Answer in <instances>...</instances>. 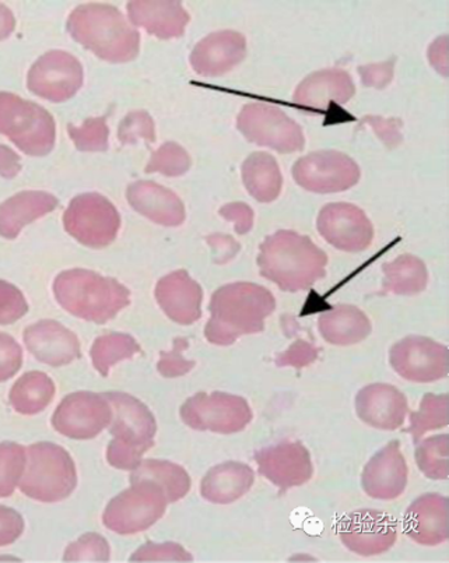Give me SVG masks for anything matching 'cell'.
<instances>
[{
	"label": "cell",
	"instance_id": "4dcf8cb0",
	"mask_svg": "<svg viewBox=\"0 0 449 563\" xmlns=\"http://www.w3.org/2000/svg\"><path fill=\"white\" fill-rule=\"evenodd\" d=\"M242 180L248 192L260 203H271L282 192L283 177L275 157L252 153L242 164Z\"/></svg>",
	"mask_w": 449,
	"mask_h": 563
},
{
	"label": "cell",
	"instance_id": "d4e9b609",
	"mask_svg": "<svg viewBox=\"0 0 449 563\" xmlns=\"http://www.w3.org/2000/svg\"><path fill=\"white\" fill-rule=\"evenodd\" d=\"M129 20L160 40L183 37L189 14L177 0H133L128 3Z\"/></svg>",
	"mask_w": 449,
	"mask_h": 563
},
{
	"label": "cell",
	"instance_id": "ac0fdd59",
	"mask_svg": "<svg viewBox=\"0 0 449 563\" xmlns=\"http://www.w3.org/2000/svg\"><path fill=\"white\" fill-rule=\"evenodd\" d=\"M255 462L263 477L275 484L282 493L308 483L314 473L311 454L299 442L263 448L255 453Z\"/></svg>",
	"mask_w": 449,
	"mask_h": 563
},
{
	"label": "cell",
	"instance_id": "7bdbcfd3",
	"mask_svg": "<svg viewBox=\"0 0 449 563\" xmlns=\"http://www.w3.org/2000/svg\"><path fill=\"white\" fill-rule=\"evenodd\" d=\"M29 312L23 292L13 284L0 280V327H7L22 319Z\"/></svg>",
	"mask_w": 449,
	"mask_h": 563
},
{
	"label": "cell",
	"instance_id": "83f0119b",
	"mask_svg": "<svg viewBox=\"0 0 449 563\" xmlns=\"http://www.w3.org/2000/svg\"><path fill=\"white\" fill-rule=\"evenodd\" d=\"M54 195L40 190H25L0 205V236L15 240L25 225L58 208Z\"/></svg>",
	"mask_w": 449,
	"mask_h": 563
},
{
	"label": "cell",
	"instance_id": "f6af8a7d",
	"mask_svg": "<svg viewBox=\"0 0 449 563\" xmlns=\"http://www.w3.org/2000/svg\"><path fill=\"white\" fill-rule=\"evenodd\" d=\"M194 556L189 554L184 547L175 542H165V544H154L147 542L138 549L131 556V561H193Z\"/></svg>",
	"mask_w": 449,
	"mask_h": 563
},
{
	"label": "cell",
	"instance_id": "7402d4cb",
	"mask_svg": "<svg viewBox=\"0 0 449 563\" xmlns=\"http://www.w3.org/2000/svg\"><path fill=\"white\" fill-rule=\"evenodd\" d=\"M247 55V40L237 31H218L195 45L190 65L196 74L206 77L221 76L241 64Z\"/></svg>",
	"mask_w": 449,
	"mask_h": 563
},
{
	"label": "cell",
	"instance_id": "ba28073f",
	"mask_svg": "<svg viewBox=\"0 0 449 563\" xmlns=\"http://www.w3.org/2000/svg\"><path fill=\"white\" fill-rule=\"evenodd\" d=\"M167 504L158 485L135 482L108 504L102 523L117 534L141 533L163 518Z\"/></svg>",
	"mask_w": 449,
	"mask_h": 563
},
{
	"label": "cell",
	"instance_id": "f1b7e54d",
	"mask_svg": "<svg viewBox=\"0 0 449 563\" xmlns=\"http://www.w3.org/2000/svg\"><path fill=\"white\" fill-rule=\"evenodd\" d=\"M254 482V470L250 466L239 462H227L209 470L200 485V494L211 504H232L244 497Z\"/></svg>",
	"mask_w": 449,
	"mask_h": 563
},
{
	"label": "cell",
	"instance_id": "ee69618b",
	"mask_svg": "<svg viewBox=\"0 0 449 563\" xmlns=\"http://www.w3.org/2000/svg\"><path fill=\"white\" fill-rule=\"evenodd\" d=\"M188 341L185 339H175L174 347L168 353L163 351L160 354L157 369L164 378H178V376L187 375L194 368V361L185 358L183 355L185 349H188Z\"/></svg>",
	"mask_w": 449,
	"mask_h": 563
},
{
	"label": "cell",
	"instance_id": "7c38bea8",
	"mask_svg": "<svg viewBox=\"0 0 449 563\" xmlns=\"http://www.w3.org/2000/svg\"><path fill=\"white\" fill-rule=\"evenodd\" d=\"M293 177L309 192L337 194L358 185L361 173L353 158L328 150L299 158L294 164Z\"/></svg>",
	"mask_w": 449,
	"mask_h": 563
},
{
	"label": "cell",
	"instance_id": "9a60e30c",
	"mask_svg": "<svg viewBox=\"0 0 449 563\" xmlns=\"http://www.w3.org/2000/svg\"><path fill=\"white\" fill-rule=\"evenodd\" d=\"M390 360L397 375L416 384L440 380L448 375L446 345L421 335H409L396 343Z\"/></svg>",
	"mask_w": 449,
	"mask_h": 563
},
{
	"label": "cell",
	"instance_id": "bcb514c9",
	"mask_svg": "<svg viewBox=\"0 0 449 563\" xmlns=\"http://www.w3.org/2000/svg\"><path fill=\"white\" fill-rule=\"evenodd\" d=\"M23 365V350L12 335L0 333V382L12 379Z\"/></svg>",
	"mask_w": 449,
	"mask_h": 563
},
{
	"label": "cell",
	"instance_id": "2e32d148",
	"mask_svg": "<svg viewBox=\"0 0 449 563\" xmlns=\"http://www.w3.org/2000/svg\"><path fill=\"white\" fill-rule=\"evenodd\" d=\"M317 225L319 234L340 251H365L373 242V224L364 211L353 205L325 206L318 216Z\"/></svg>",
	"mask_w": 449,
	"mask_h": 563
},
{
	"label": "cell",
	"instance_id": "5bb4252c",
	"mask_svg": "<svg viewBox=\"0 0 449 563\" xmlns=\"http://www.w3.org/2000/svg\"><path fill=\"white\" fill-rule=\"evenodd\" d=\"M83 66L74 55L51 51L41 56L29 71L28 87L33 95L51 102H65L80 90Z\"/></svg>",
	"mask_w": 449,
	"mask_h": 563
},
{
	"label": "cell",
	"instance_id": "5b68a950",
	"mask_svg": "<svg viewBox=\"0 0 449 563\" xmlns=\"http://www.w3.org/2000/svg\"><path fill=\"white\" fill-rule=\"evenodd\" d=\"M112 407V441L107 460L112 467L132 472L142 462L143 454L154 445L156 418L141 400L128 394H106Z\"/></svg>",
	"mask_w": 449,
	"mask_h": 563
},
{
	"label": "cell",
	"instance_id": "7dc6e473",
	"mask_svg": "<svg viewBox=\"0 0 449 563\" xmlns=\"http://www.w3.org/2000/svg\"><path fill=\"white\" fill-rule=\"evenodd\" d=\"M318 358V349L311 343L304 340H297L285 353L276 358L278 366H293V368L302 369L304 366L313 364Z\"/></svg>",
	"mask_w": 449,
	"mask_h": 563
},
{
	"label": "cell",
	"instance_id": "74e56055",
	"mask_svg": "<svg viewBox=\"0 0 449 563\" xmlns=\"http://www.w3.org/2000/svg\"><path fill=\"white\" fill-rule=\"evenodd\" d=\"M417 466L431 479L448 478V435L431 437L416 449Z\"/></svg>",
	"mask_w": 449,
	"mask_h": 563
},
{
	"label": "cell",
	"instance_id": "cb8c5ba5",
	"mask_svg": "<svg viewBox=\"0 0 449 563\" xmlns=\"http://www.w3.org/2000/svg\"><path fill=\"white\" fill-rule=\"evenodd\" d=\"M355 410L369 426L394 431L405 422L407 400L396 387L385 384L365 386L355 397Z\"/></svg>",
	"mask_w": 449,
	"mask_h": 563
},
{
	"label": "cell",
	"instance_id": "d6a6232c",
	"mask_svg": "<svg viewBox=\"0 0 449 563\" xmlns=\"http://www.w3.org/2000/svg\"><path fill=\"white\" fill-rule=\"evenodd\" d=\"M55 396L54 380L44 372L24 374L10 390V405L19 415L35 416L44 411Z\"/></svg>",
	"mask_w": 449,
	"mask_h": 563
},
{
	"label": "cell",
	"instance_id": "11a10c76",
	"mask_svg": "<svg viewBox=\"0 0 449 563\" xmlns=\"http://www.w3.org/2000/svg\"><path fill=\"white\" fill-rule=\"evenodd\" d=\"M355 121H358V118L346 111L342 106L337 104L335 101H329L327 110H325V128Z\"/></svg>",
	"mask_w": 449,
	"mask_h": 563
},
{
	"label": "cell",
	"instance_id": "816d5d0a",
	"mask_svg": "<svg viewBox=\"0 0 449 563\" xmlns=\"http://www.w3.org/2000/svg\"><path fill=\"white\" fill-rule=\"evenodd\" d=\"M223 219L234 223L237 234L245 235L254 227V211L245 203H229L220 209Z\"/></svg>",
	"mask_w": 449,
	"mask_h": 563
},
{
	"label": "cell",
	"instance_id": "484cf974",
	"mask_svg": "<svg viewBox=\"0 0 449 563\" xmlns=\"http://www.w3.org/2000/svg\"><path fill=\"white\" fill-rule=\"evenodd\" d=\"M129 205L139 214L164 227H178L185 221L183 200L162 185L152 180H139L129 185L127 190Z\"/></svg>",
	"mask_w": 449,
	"mask_h": 563
},
{
	"label": "cell",
	"instance_id": "e575fe53",
	"mask_svg": "<svg viewBox=\"0 0 449 563\" xmlns=\"http://www.w3.org/2000/svg\"><path fill=\"white\" fill-rule=\"evenodd\" d=\"M141 353V345L132 335L123 333H111L101 335L92 344L90 355L92 365L100 372V375L107 376L113 365L123 360L133 358Z\"/></svg>",
	"mask_w": 449,
	"mask_h": 563
},
{
	"label": "cell",
	"instance_id": "9c48e42d",
	"mask_svg": "<svg viewBox=\"0 0 449 563\" xmlns=\"http://www.w3.org/2000/svg\"><path fill=\"white\" fill-rule=\"evenodd\" d=\"M64 227L77 242L92 250L111 245L121 229V216L105 196L83 194L70 201Z\"/></svg>",
	"mask_w": 449,
	"mask_h": 563
},
{
	"label": "cell",
	"instance_id": "e0dca14e",
	"mask_svg": "<svg viewBox=\"0 0 449 563\" xmlns=\"http://www.w3.org/2000/svg\"><path fill=\"white\" fill-rule=\"evenodd\" d=\"M339 536L354 554L380 555L395 545L396 526L391 516L382 511L358 510L346 516Z\"/></svg>",
	"mask_w": 449,
	"mask_h": 563
},
{
	"label": "cell",
	"instance_id": "1f68e13d",
	"mask_svg": "<svg viewBox=\"0 0 449 563\" xmlns=\"http://www.w3.org/2000/svg\"><path fill=\"white\" fill-rule=\"evenodd\" d=\"M135 482L158 485L169 504L187 497L190 489L187 470L165 460H142L139 466L132 470L131 483Z\"/></svg>",
	"mask_w": 449,
	"mask_h": 563
},
{
	"label": "cell",
	"instance_id": "d6986e66",
	"mask_svg": "<svg viewBox=\"0 0 449 563\" xmlns=\"http://www.w3.org/2000/svg\"><path fill=\"white\" fill-rule=\"evenodd\" d=\"M364 493L374 499L401 497L407 485V464L397 441L382 448L361 475Z\"/></svg>",
	"mask_w": 449,
	"mask_h": 563
},
{
	"label": "cell",
	"instance_id": "8d00e7d4",
	"mask_svg": "<svg viewBox=\"0 0 449 563\" xmlns=\"http://www.w3.org/2000/svg\"><path fill=\"white\" fill-rule=\"evenodd\" d=\"M28 462V449L19 443H0V498L13 495Z\"/></svg>",
	"mask_w": 449,
	"mask_h": 563
},
{
	"label": "cell",
	"instance_id": "ffe728a7",
	"mask_svg": "<svg viewBox=\"0 0 449 563\" xmlns=\"http://www.w3.org/2000/svg\"><path fill=\"white\" fill-rule=\"evenodd\" d=\"M24 343L40 363L64 366L80 358L79 339L55 320H41L24 330Z\"/></svg>",
	"mask_w": 449,
	"mask_h": 563
},
{
	"label": "cell",
	"instance_id": "9f6ffc18",
	"mask_svg": "<svg viewBox=\"0 0 449 563\" xmlns=\"http://www.w3.org/2000/svg\"><path fill=\"white\" fill-rule=\"evenodd\" d=\"M15 29V19L10 9L0 3V41L7 40Z\"/></svg>",
	"mask_w": 449,
	"mask_h": 563
},
{
	"label": "cell",
	"instance_id": "4316f807",
	"mask_svg": "<svg viewBox=\"0 0 449 563\" xmlns=\"http://www.w3.org/2000/svg\"><path fill=\"white\" fill-rule=\"evenodd\" d=\"M448 499L440 494H425L405 514V533L421 545L435 547L448 540Z\"/></svg>",
	"mask_w": 449,
	"mask_h": 563
},
{
	"label": "cell",
	"instance_id": "30bf717a",
	"mask_svg": "<svg viewBox=\"0 0 449 563\" xmlns=\"http://www.w3.org/2000/svg\"><path fill=\"white\" fill-rule=\"evenodd\" d=\"M179 415L193 430L226 435L245 430L252 421L251 407L245 399L220 391L190 397L180 407Z\"/></svg>",
	"mask_w": 449,
	"mask_h": 563
},
{
	"label": "cell",
	"instance_id": "44dd1931",
	"mask_svg": "<svg viewBox=\"0 0 449 563\" xmlns=\"http://www.w3.org/2000/svg\"><path fill=\"white\" fill-rule=\"evenodd\" d=\"M154 294L160 308L175 323L188 327L202 317V287L187 271H177L163 277Z\"/></svg>",
	"mask_w": 449,
	"mask_h": 563
},
{
	"label": "cell",
	"instance_id": "db71d44e",
	"mask_svg": "<svg viewBox=\"0 0 449 563\" xmlns=\"http://www.w3.org/2000/svg\"><path fill=\"white\" fill-rule=\"evenodd\" d=\"M22 170L20 157L12 148L0 144V177L13 179Z\"/></svg>",
	"mask_w": 449,
	"mask_h": 563
},
{
	"label": "cell",
	"instance_id": "b9f144b4",
	"mask_svg": "<svg viewBox=\"0 0 449 563\" xmlns=\"http://www.w3.org/2000/svg\"><path fill=\"white\" fill-rule=\"evenodd\" d=\"M118 139L122 144H135L139 141L153 143L156 141L154 121L146 111L128 113L118 129Z\"/></svg>",
	"mask_w": 449,
	"mask_h": 563
},
{
	"label": "cell",
	"instance_id": "3957f363",
	"mask_svg": "<svg viewBox=\"0 0 449 563\" xmlns=\"http://www.w3.org/2000/svg\"><path fill=\"white\" fill-rule=\"evenodd\" d=\"M72 38L110 64H127L138 58L141 34L110 4H81L68 19Z\"/></svg>",
	"mask_w": 449,
	"mask_h": 563
},
{
	"label": "cell",
	"instance_id": "6da1fadb",
	"mask_svg": "<svg viewBox=\"0 0 449 563\" xmlns=\"http://www.w3.org/2000/svg\"><path fill=\"white\" fill-rule=\"evenodd\" d=\"M276 308L270 289L254 283H232L211 296L205 335L209 343L231 345L245 334L261 333Z\"/></svg>",
	"mask_w": 449,
	"mask_h": 563
},
{
	"label": "cell",
	"instance_id": "4fadbf2b",
	"mask_svg": "<svg viewBox=\"0 0 449 563\" xmlns=\"http://www.w3.org/2000/svg\"><path fill=\"white\" fill-rule=\"evenodd\" d=\"M112 421V407L106 394L77 391L66 396L56 408L53 426L66 438L87 441L106 430Z\"/></svg>",
	"mask_w": 449,
	"mask_h": 563
},
{
	"label": "cell",
	"instance_id": "52a82bcc",
	"mask_svg": "<svg viewBox=\"0 0 449 563\" xmlns=\"http://www.w3.org/2000/svg\"><path fill=\"white\" fill-rule=\"evenodd\" d=\"M0 133L28 156L44 157L55 146L56 126L45 108L0 91Z\"/></svg>",
	"mask_w": 449,
	"mask_h": 563
},
{
	"label": "cell",
	"instance_id": "ab89813d",
	"mask_svg": "<svg viewBox=\"0 0 449 563\" xmlns=\"http://www.w3.org/2000/svg\"><path fill=\"white\" fill-rule=\"evenodd\" d=\"M72 142L80 152H106L110 129L107 126V117L90 118L81 126H68Z\"/></svg>",
	"mask_w": 449,
	"mask_h": 563
},
{
	"label": "cell",
	"instance_id": "d590c367",
	"mask_svg": "<svg viewBox=\"0 0 449 563\" xmlns=\"http://www.w3.org/2000/svg\"><path fill=\"white\" fill-rule=\"evenodd\" d=\"M447 395L428 394L423 397L419 411L413 412L410 417L409 432L415 443L419 442L426 432L447 427Z\"/></svg>",
	"mask_w": 449,
	"mask_h": 563
},
{
	"label": "cell",
	"instance_id": "f5cc1de1",
	"mask_svg": "<svg viewBox=\"0 0 449 563\" xmlns=\"http://www.w3.org/2000/svg\"><path fill=\"white\" fill-rule=\"evenodd\" d=\"M208 242L213 247L216 262L226 263L232 260L240 251L239 242L232 240L230 235L216 234L208 236Z\"/></svg>",
	"mask_w": 449,
	"mask_h": 563
},
{
	"label": "cell",
	"instance_id": "f35d334b",
	"mask_svg": "<svg viewBox=\"0 0 449 563\" xmlns=\"http://www.w3.org/2000/svg\"><path fill=\"white\" fill-rule=\"evenodd\" d=\"M189 168V154L179 144L169 142L163 144L157 152L153 153L146 173H158L165 175V177H180V175L188 173Z\"/></svg>",
	"mask_w": 449,
	"mask_h": 563
},
{
	"label": "cell",
	"instance_id": "60d3db41",
	"mask_svg": "<svg viewBox=\"0 0 449 563\" xmlns=\"http://www.w3.org/2000/svg\"><path fill=\"white\" fill-rule=\"evenodd\" d=\"M111 549L105 537L97 533L83 534L66 549L65 561H110Z\"/></svg>",
	"mask_w": 449,
	"mask_h": 563
},
{
	"label": "cell",
	"instance_id": "836d02e7",
	"mask_svg": "<svg viewBox=\"0 0 449 563\" xmlns=\"http://www.w3.org/2000/svg\"><path fill=\"white\" fill-rule=\"evenodd\" d=\"M384 292L396 296H415L427 287L428 272L425 262L413 255H402L384 267Z\"/></svg>",
	"mask_w": 449,
	"mask_h": 563
},
{
	"label": "cell",
	"instance_id": "8992f818",
	"mask_svg": "<svg viewBox=\"0 0 449 563\" xmlns=\"http://www.w3.org/2000/svg\"><path fill=\"white\" fill-rule=\"evenodd\" d=\"M74 459L55 443L40 442L28 448V462L19 487L29 498L44 504L61 503L76 489Z\"/></svg>",
	"mask_w": 449,
	"mask_h": 563
},
{
	"label": "cell",
	"instance_id": "c3c4849f",
	"mask_svg": "<svg viewBox=\"0 0 449 563\" xmlns=\"http://www.w3.org/2000/svg\"><path fill=\"white\" fill-rule=\"evenodd\" d=\"M395 58L384 62V64H374L359 67V74L363 79L365 87L374 89H385L394 79Z\"/></svg>",
	"mask_w": 449,
	"mask_h": 563
},
{
	"label": "cell",
	"instance_id": "603a6c76",
	"mask_svg": "<svg viewBox=\"0 0 449 563\" xmlns=\"http://www.w3.org/2000/svg\"><path fill=\"white\" fill-rule=\"evenodd\" d=\"M355 92L352 76L342 69H328L315 71L299 82L296 95H294L293 107L307 112L325 115V110L319 107H327L329 101L337 104H346Z\"/></svg>",
	"mask_w": 449,
	"mask_h": 563
},
{
	"label": "cell",
	"instance_id": "f907efd6",
	"mask_svg": "<svg viewBox=\"0 0 449 563\" xmlns=\"http://www.w3.org/2000/svg\"><path fill=\"white\" fill-rule=\"evenodd\" d=\"M364 123H370V125L373 126L376 136H379L390 148H394L401 143L402 122L399 119H385L369 115L361 121V125H364Z\"/></svg>",
	"mask_w": 449,
	"mask_h": 563
},
{
	"label": "cell",
	"instance_id": "8fae6325",
	"mask_svg": "<svg viewBox=\"0 0 449 563\" xmlns=\"http://www.w3.org/2000/svg\"><path fill=\"white\" fill-rule=\"evenodd\" d=\"M237 128L247 141L278 153L302 152L306 146L303 129L277 107L248 104L242 108Z\"/></svg>",
	"mask_w": 449,
	"mask_h": 563
},
{
	"label": "cell",
	"instance_id": "7a4b0ae2",
	"mask_svg": "<svg viewBox=\"0 0 449 563\" xmlns=\"http://www.w3.org/2000/svg\"><path fill=\"white\" fill-rule=\"evenodd\" d=\"M328 256L309 236L294 231H277L261 245L258 266L261 275L283 291L297 292L325 276Z\"/></svg>",
	"mask_w": 449,
	"mask_h": 563
},
{
	"label": "cell",
	"instance_id": "f546056e",
	"mask_svg": "<svg viewBox=\"0 0 449 563\" xmlns=\"http://www.w3.org/2000/svg\"><path fill=\"white\" fill-rule=\"evenodd\" d=\"M319 332L335 345H352L368 339L371 322L363 311L352 305H339L319 318Z\"/></svg>",
	"mask_w": 449,
	"mask_h": 563
},
{
	"label": "cell",
	"instance_id": "681fc988",
	"mask_svg": "<svg viewBox=\"0 0 449 563\" xmlns=\"http://www.w3.org/2000/svg\"><path fill=\"white\" fill-rule=\"evenodd\" d=\"M24 531L22 515L14 509L0 505V547L13 544Z\"/></svg>",
	"mask_w": 449,
	"mask_h": 563
},
{
	"label": "cell",
	"instance_id": "277c9868",
	"mask_svg": "<svg viewBox=\"0 0 449 563\" xmlns=\"http://www.w3.org/2000/svg\"><path fill=\"white\" fill-rule=\"evenodd\" d=\"M56 301L66 312L92 323H107L131 303V292L116 278L85 268L62 272L55 278Z\"/></svg>",
	"mask_w": 449,
	"mask_h": 563
}]
</instances>
